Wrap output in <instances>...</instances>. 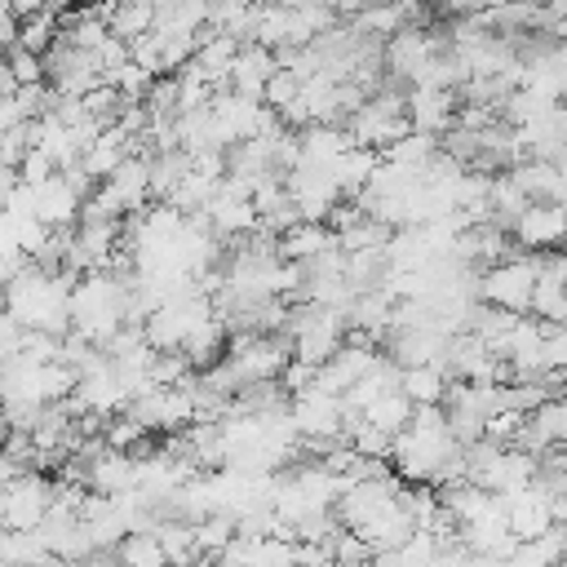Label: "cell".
Returning a JSON list of instances; mask_svg holds the SVG:
<instances>
[{
	"instance_id": "7a4b0ae2",
	"label": "cell",
	"mask_w": 567,
	"mask_h": 567,
	"mask_svg": "<svg viewBox=\"0 0 567 567\" xmlns=\"http://www.w3.org/2000/svg\"><path fill=\"white\" fill-rule=\"evenodd\" d=\"M53 505H58V483L44 478L40 470L9 478L4 483V532H35Z\"/></svg>"
},
{
	"instance_id": "8992f818",
	"label": "cell",
	"mask_w": 567,
	"mask_h": 567,
	"mask_svg": "<svg viewBox=\"0 0 567 567\" xmlns=\"http://www.w3.org/2000/svg\"><path fill=\"white\" fill-rule=\"evenodd\" d=\"M532 315L540 319V323H554V328H563L567 323V284H536V297H532Z\"/></svg>"
},
{
	"instance_id": "5b68a950",
	"label": "cell",
	"mask_w": 567,
	"mask_h": 567,
	"mask_svg": "<svg viewBox=\"0 0 567 567\" xmlns=\"http://www.w3.org/2000/svg\"><path fill=\"white\" fill-rule=\"evenodd\" d=\"M447 372L439 363H421V368H403V394L421 408V403H443L447 394Z\"/></svg>"
},
{
	"instance_id": "277c9868",
	"label": "cell",
	"mask_w": 567,
	"mask_h": 567,
	"mask_svg": "<svg viewBox=\"0 0 567 567\" xmlns=\"http://www.w3.org/2000/svg\"><path fill=\"white\" fill-rule=\"evenodd\" d=\"M115 563H120V567H173V563H168V549L159 545L155 532H128V536L115 545Z\"/></svg>"
},
{
	"instance_id": "3957f363",
	"label": "cell",
	"mask_w": 567,
	"mask_h": 567,
	"mask_svg": "<svg viewBox=\"0 0 567 567\" xmlns=\"http://www.w3.org/2000/svg\"><path fill=\"white\" fill-rule=\"evenodd\" d=\"M514 244L536 248V252L567 244V204H532L523 221L514 226Z\"/></svg>"
},
{
	"instance_id": "6da1fadb",
	"label": "cell",
	"mask_w": 567,
	"mask_h": 567,
	"mask_svg": "<svg viewBox=\"0 0 567 567\" xmlns=\"http://www.w3.org/2000/svg\"><path fill=\"white\" fill-rule=\"evenodd\" d=\"M536 284H540V270H536V252H523L514 248V257H505L501 266L483 270V301L487 306H501V310H532V297H536Z\"/></svg>"
},
{
	"instance_id": "52a82bcc",
	"label": "cell",
	"mask_w": 567,
	"mask_h": 567,
	"mask_svg": "<svg viewBox=\"0 0 567 567\" xmlns=\"http://www.w3.org/2000/svg\"><path fill=\"white\" fill-rule=\"evenodd\" d=\"M540 363L549 372H567V323L563 328L545 323V354H540Z\"/></svg>"
}]
</instances>
